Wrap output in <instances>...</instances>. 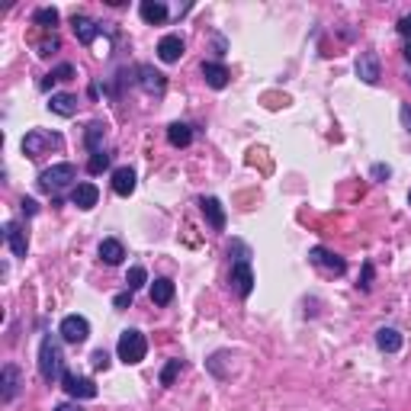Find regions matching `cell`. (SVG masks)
Returning a JSON list of instances; mask_svg holds the SVG:
<instances>
[{
  "label": "cell",
  "instance_id": "cell-9",
  "mask_svg": "<svg viewBox=\"0 0 411 411\" xmlns=\"http://www.w3.org/2000/svg\"><path fill=\"white\" fill-rule=\"evenodd\" d=\"M19 389H23V372L13 363H6L4 370H0V398H4V405H10L13 398L19 395Z\"/></svg>",
  "mask_w": 411,
  "mask_h": 411
},
{
  "label": "cell",
  "instance_id": "cell-33",
  "mask_svg": "<svg viewBox=\"0 0 411 411\" xmlns=\"http://www.w3.org/2000/svg\"><path fill=\"white\" fill-rule=\"evenodd\" d=\"M90 363H93L96 370H106V366H109V353H106V350H93V357H90Z\"/></svg>",
  "mask_w": 411,
  "mask_h": 411
},
{
  "label": "cell",
  "instance_id": "cell-22",
  "mask_svg": "<svg viewBox=\"0 0 411 411\" xmlns=\"http://www.w3.org/2000/svg\"><path fill=\"white\" fill-rule=\"evenodd\" d=\"M49 109L55 116H74L77 113V96L74 93H51L49 96Z\"/></svg>",
  "mask_w": 411,
  "mask_h": 411
},
{
  "label": "cell",
  "instance_id": "cell-16",
  "mask_svg": "<svg viewBox=\"0 0 411 411\" xmlns=\"http://www.w3.org/2000/svg\"><path fill=\"white\" fill-rule=\"evenodd\" d=\"M71 26H74V36H77V42H81V45H93V39L100 36V26H96L90 16H83V13H74Z\"/></svg>",
  "mask_w": 411,
  "mask_h": 411
},
{
  "label": "cell",
  "instance_id": "cell-35",
  "mask_svg": "<svg viewBox=\"0 0 411 411\" xmlns=\"http://www.w3.org/2000/svg\"><path fill=\"white\" fill-rule=\"evenodd\" d=\"M372 177H376V180H389L392 177V167L389 164H372Z\"/></svg>",
  "mask_w": 411,
  "mask_h": 411
},
{
  "label": "cell",
  "instance_id": "cell-37",
  "mask_svg": "<svg viewBox=\"0 0 411 411\" xmlns=\"http://www.w3.org/2000/svg\"><path fill=\"white\" fill-rule=\"evenodd\" d=\"M19 206H23V212H26V215H36V212H39L36 199H26V196H23V203H19Z\"/></svg>",
  "mask_w": 411,
  "mask_h": 411
},
{
  "label": "cell",
  "instance_id": "cell-7",
  "mask_svg": "<svg viewBox=\"0 0 411 411\" xmlns=\"http://www.w3.org/2000/svg\"><path fill=\"white\" fill-rule=\"evenodd\" d=\"M308 260H312L318 270L331 273V276H344V270H347L344 257L334 254V250H328V248H312V250H308Z\"/></svg>",
  "mask_w": 411,
  "mask_h": 411
},
{
  "label": "cell",
  "instance_id": "cell-23",
  "mask_svg": "<svg viewBox=\"0 0 411 411\" xmlns=\"http://www.w3.org/2000/svg\"><path fill=\"white\" fill-rule=\"evenodd\" d=\"M167 141H171L173 148H186L193 141V126H186V122H171V126H167Z\"/></svg>",
  "mask_w": 411,
  "mask_h": 411
},
{
  "label": "cell",
  "instance_id": "cell-32",
  "mask_svg": "<svg viewBox=\"0 0 411 411\" xmlns=\"http://www.w3.org/2000/svg\"><path fill=\"white\" fill-rule=\"evenodd\" d=\"M51 51H58V39L55 36L45 39V42H39V55H42V58H49Z\"/></svg>",
  "mask_w": 411,
  "mask_h": 411
},
{
  "label": "cell",
  "instance_id": "cell-40",
  "mask_svg": "<svg viewBox=\"0 0 411 411\" xmlns=\"http://www.w3.org/2000/svg\"><path fill=\"white\" fill-rule=\"evenodd\" d=\"M402 55H405V61H408V64H411V42H408V45H405V51H402Z\"/></svg>",
  "mask_w": 411,
  "mask_h": 411
},
{
  "label": "cell",
  "instance_id": "cell-20",
  "mask_svg": "<svg viewBox=\"0 0 411 411\" xmlns=\"http://www.w3.org/2000/svg\"><path fill=\"white\" fill-rule=\"evenodd\" d=\"M113 190H116V196H132L135 193V171L132 167H116L113 171Z\"/></svg>",
  "mask_w": 411,
  "mask_h": 411
},
{
  "label": "cell",
  "instance_id": "cell-17",
  "mask_svg": "<svg viewBox=\"0 0 411 411\" xmlns=\"http://www.w3.org/2000/svg\"><path fill=\"white\" fill-rule=\"evenodd\" d=\"M199 209H203L206 222H209L215 231L225 228V209H222V203H218L215 196H203V199H199Z\"/></svg>",
  "mask_w": 411,
  "mask_h": 411
},
{
  "label": "cell",
  "instance_id": "cell-42",
  "mask_svg": "<svg viewBox=\"0 0 411 411\" xmlns=\"http://www.w3.org/2000/svg\"><path fill=\"white\" fill-rule=\"evenodd\" d=\"M408 206H411V193H408Z\"/></svg>",
  "mask_w": 411,
  "mask_h": 411
},
{
  "label": "cell",
  "instance_id": "cell-24",
  "mask_svg": "<svg viewBox=\"0 0 411 411\" xmlns=\"http://www.w3.org/2000/svg\"><path fill=\"white\" fill-rule=\"evenodd\" d=\"M103 135H106V126H103L100 119L90 122L87 126V135H83V145H87V151H103Z\"/></svg>",
  "mask_w": 411,
  "mask_h": 411
},
{
  "label": "cell",
  "instance_id": "cell-28",
  "mask_svg": "<svg viewBox=\"0 0 411 411\" xmlns=\"http://www.w3.org/2000/svg\"><path fill=\"white\" fill-rule=\"evenodd\" d=\"M183 370V360H167V366L161 370V385H173V379Z\"/></svg>",
  "mask_w": 411,
  "mask_h": 411
},
{
  "label": "cell",
  "instance_id": "cell-21",
  "mask_svg": "<svg viewBox=\"0 0 411 411\" xmlns=\"http://www.w3.org/2000/svg\"><path fill=\"white\" fill-rule=\"evenodd\" d=\"M402 340L405 338L395 331V328H379V331H376V347L382 353H398V350H402Z\"/></svg>",
  "mask_w": 411,
  "mask_h": 411
},
{
  "label": "cell",
  "instance_id": "cell-25",
  "mask_svg": "<svg viewBox=\"0 0 411 411\" xmlns=\"http://www.w3.org/2000/svg\"><path fill=\"white\" fill-rule=\"evenodd\" d=\"M171 299H173V283L167 280V276L154 280L151 283V302H154V305H167Z\"/></svg>",
  "mask_w": 411,
  "mask_h": 411
},
{
  "label": "cell",
  "instance_id": "cell-13",
  "mask_svg": "<svg viewBox=\"0 0 411 411\" xmlns=\"http://www.w3.org/2000/svg\"><path fill=\"white\" fill-rule=\"evenodd\" d=\"M71 203L77 206V209H93L96 203H100V190H96V183H74V190H71Z\"/></svg>",
  "mask_w": 411,
  "mask_h": 411
},
{
  "label": "cell",
  "instance_id": "cell-2",
  "mask_svg": "<svg viewBox=\"0 0 411 411\" xmlns=\"http://www.w3.org/2000/svg\"><path fill=\"white\" fill-rule=\"evenodd\" d=\"M64 145V138L58 132H51V128H29V132L23 135V154L26 158H42V154L49 151H58V148Z\"/></svg>",
  "mask_w": 411,
  "mask_h": 411
},
{
  "label": "cell",
  "instance_id": "cell-1",
  "mask_svg": "<svg viewBox=\"0 0 411 411\" xmlns=\"http://www.w3.org/2000/svg\"><path fill=\"white\" fill-rule=\"evenodd\" d=\"M39 372H42L45 382H61L64 379V353H61V344H58L55 334H45L42 338V347H39Z\"/></svg>",
  "mask_w": 411,
  "mask_h": 411
},
{
  "label": "cell",
  "instance_id": "cell-41",
  "mask_svg": "<svg viewBox=\"0 0 411 411\" xmlns=\"http://www.w3.org/2000/svg\"><path fill=\"white\" fill-rule=\"evenodd\" d=\"M408 83H411V71H408Z\"/></svg>",
  "mask_w": 411,
  "mask_h": 411
},
{
  "label": "cell",
  "instance_id": "cell-4",
  "mask_svg": "<svg viewBox=\"0 0 411 411\" xmlns=\"http://www.w3.org/2000/svg\"><path fill=\"white\" fill-rule=\"evenodd\" d=\"M77 180V167L74 164H51V167H45L42 173H39V190L42 193H58V190H64V186H71Z\"/></svg>",
  "mask_w": 411,
  "mask_h": 411
},
{
  "label": "cell",
  "instance_id": "cell-31",
  "mask_svg": "<svg viewBox=\"0 0 411 411\" xmlns=\"http://www.w3.org/2000/svg\"><path fill=\"white\" fill-rule=\"evenodd\" d=\"M360 289H363V293H370V289H372V263H370V260L363 263V276H360Z\"/></svg>",
  "mask_w": 411,
  "mask_h": 411
},
{
  "label": "cell",
  "instance_id": "cell-18",
  "mask_svg": "<svg viewBox=\"0 0 411 411\" xmlns=\"http://www.w3.org/2000/svg\"><path fill=\"white\" fill-rule=\"evenodd\" d=\"M122 257H126L122 241H116V238H103V241H100V260L106 263V267H119Z\"/></svg>",
  "mask_w": 411,
  "mask_h": 411
},
{
  "label": "cell",
  "instance_id": "cell-12",
  "mask_svg": "<svg viewBox=\"0 0 411 411\" xmlns=\"http://www.w3.org/2000/svg\"><path fill=\"white\" fill-rule=\"evenodd\" d=\"M183 49H186L183 39H180L177 32H171V36H164L158 42V58L164 64H173V61H180V58H183Z\"/></svg>",
  "mask_w": 411,
  "mask_h": 411
},
{
  "label": "cell",
  "instance_id": "cell-10",
  "mask_svg": "<svg viewBox=\"0 0 411 411\" xmlns=\"http://www.w3.org/2000/svg\"><path fill=\"white\" fill-rule=\"evenodd\" d=\"M138 83H141V90L151 96H164V90H167V77L161 74V71H154L151 64H138Z\"/></svg>",
  "mask_w": 411,
  "mask_h": 411
},
{
  "label": "cell",
  "instance_id": "cell-26",
  "mask_svg": "<svg viewBox=\"0 0 411 411\" xmlns=\"http://www.w3.org/2000/svg\"><path fill=\"white\" fill-rule=\"evenodd\" d=\"M32 23L42 26V29H55V26H58V10H55V6H39V10L32 13Z\"/></svg>",
  "mask_w": 411,
  "mask_h": 411
},
{
  "label": "cell",
  "instance_id": "cell-27",
  "mask_svg": "<svg viewBox=\"0 0 411 411\" xmlns=\"http://www.w3.org/2000/svg\"><path fill=\"white\" fill-rule=\"evenodd\" d=\"M109 161H113V154H109V151H93V154H90V161H87V171L96 177V173H103L109 167Z\"/></svg>",
  "mask_w": 411,
  "mask_h": 411
},
{
  "label": "cell",
  "instance_id": "cell-36",
  "mask_svg": "<svg viewBox=\"0 0 411 411\" xmlns=\"http://www.w3.org/2000/svg\"><path fill=\"white\" fill-rule=\"evenodd\" d=\"M398 116H402V126L411 132V103H402V106H398Z\"/></svg>",
  "mask_w": 411,
  "mask_h": 411
},
{
  "label": "cell",
  "instance_id": "cell-39",
  "mask_svg": "<svg viewBox=\"0 0 411 411\" xmlns=\"http://www.w3.org/2000/svg\"><path fill=\"white\" fill-rule=\"evenodd\" d=\"M55 411H83V408H81V405H71V402H64V405H58Z\"/></svg>",
  "mask_w": 411,
  "mask_h": 411
},
{
  "label": "cell",
  "instance_id": "cell-38",
  "mask_svg": "<svg viewBox=\"0 0 411 411\" xmlns=\"http://www.w3.org/2000/svg\"><path fill=\"white\" fill-rule=\"evenodd\" d=\"M398 32H402V36H411V16H405L402 23H398Z\"/></svg>",
  "mask_w": 411,
  "mask_h": 411
},
{
  "label": "cell",
  "instance_id": "cell-29",
  "mask_svg": "<svg viewBox=\"0 0 411 411\" xmlns=\"http://www.w3.org/2000/svg\"><path fill=\"white\" fill-rule=\"evenodd\" d=\"M145 283H148L145 267H132V270H128V273H126V286L132 289V293H135V289H141V286H145Z\"/></svg>",
  "mask_w": 411,
  "mask_h": 411
},
{
  "label": "cell",
  "instance_id": "cell-11",
  "mask_svg": "<svg viewBox=\"0 0 411 411\" xmlns=\"http://www.w3.org/2000/svg\"><path fill=\"white\" fill-rule=\"evenodd\" d=\"M61 385H64V392H68L71 398H96V385H93V379H87V376L64 372Z\"/></svg>",
  "mask_w": 411,
  "mask_h": 411
},
{
  "label": "cell",
  "instance_id": "cell-30",
  "mask_svg": "<svg viewBox=\"0 0 411 411\" xmlns=\"http://www.w3.org/2000/svg\"><path fill=\"white\" fill-rule=\"evenodd\" d=\"M51 81H71L74 77V64H58V68H51Z\"/></svg>",
  "mask_w": 411,
  "mask_h": 411
},
{
  "label": "cell",
  "instance_id": "cell-14",
  "mask_svg": "<svg viewBox=\"0 0 411 411\" xmlns=\"http://www.w3.org/2000/svg\"><path fill=\"white\" fill-rule=\"evenodd\" d=\"M203 81L209 83L212 90H225L228 87V68H225L222 61H203Z\"/></svg>",
  "mask_w": 411,
  "mask_h": 411
},
{
  "label": "cell",
  "instance_id": "cell-15",
  "mask_svg": "<svg viewBox=\"0 0 411 411\" xmlns=\"http://www.w3.org/2000/svg\"><path fill=\"white\" fill-rule=\"evenodd\" d=\"M4 241L10 244V250L16 257H26V250H29V241H26V231L19 222H6L4 225Z\"/></svg>",
  "mask_w": 411,
  "mask_h": 411
},
{
  "label": "cell",
  "instance_id": "cell-19",
  "mask_svg": "<svg viewBox=\"0 0 411 411\" xmlns=\"http://www.w3.org/2000/svg\"><path fill=\"white\" fill-rule=\"evenodd\" d=\"M138 13H141V19H145V23L158 26V23H164V19H167V4H164V0H141Z\"/></svg>",
  "mask_w": 411,
  "mask_h": 411
},
{
  "label": "cell",
  "instance_id": "cell-6",
  "mask_svg": "<svg viewBox=\"0 0 411 411\" xmlns=\"http://www.w3.org/2000/svg\"><path fill=\"white\" fill-rule=\"evenodd\" d=\"M231 289H235L241 299H248L254 293V270H250V260H235L231 263V276H228Z\"/></svg>",
  "mask_w": 411,
  "mask_h": 411
},
{
  "label": "cell",
  "instance_id": "cell-3",
  "mask_svg": "<svg viewBox=\"0 0 411 411\" xmlns=\"http://www.w3.org/2000/svg\"><path fill=\"white\" fill-rule=\"evenodd\" d=\"M116 353H119V360L126 366H135L145 360L148 353V340L141 331H135V328H126V331L119 334V344H116Z\"/></svg>",
  "mask_w": 411,
  "mask_h": 411
},
{
  "label": "cell",
  "instance_id": "cell-5",
  "mask_svg": "<svg viewBox=\"0 0 411 411\" xmlns=\"http://www.w3.org/2000/svg\"><path fill=\"white\" fill-rule=\"evenodd\" d=\"M58 334H61V340H68V344H83V340L90 338V321L83 318V315H64L61 325H58Z\"/></svg>",
  "mask_w": 411,
  "mask_h": 411
},
{
  "label": "cell",
  "instance_id": "cell-8",
  "mask_svg": "<svg viewBox=\"0 0 411 411\" xmlns=\"http://www.w3.org/2000/svg\"><path fill=\"white\" fill-rule=\"evenodd\" d=\"M357 77L363 83H379V77H382V64H379V55L372 49L360 51V58H357Z\"/></svg>",
  "mask_w": 411,
  "mask_h": 411
},
{
  "label": "cell",
  "instance_id": "cell-34",
  "mask_svg": "<svg viewBox=\"0 0 411 411\" xmlns=\"http://www.w3.org/2000/svg\"><path fill=\"white\" fill-rule=\"evenodd\" d=\"M132 289H126V293H119V295H116V299H113V305L116 308H128V305H132Z\"/></svg>",
  "mask_w": 411,
  "mask_h": 411
}]
</instances>
